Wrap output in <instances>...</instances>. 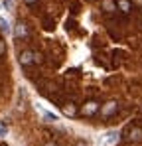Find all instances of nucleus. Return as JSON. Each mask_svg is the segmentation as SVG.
Instances as JSON below:
<instances>
[{
    "instance_id": "obj_15",
    "label": "nucleus",
    "mask_w": 142,
    "mask_h": 146,
    "mask_svg": "<svg viewBox=\"0 0 142 146\" xmlns=\"http://www.w3.org/2000/svg\"><path fill=\"white\" fill-rule=\"evenodd\" d=\"M26 2H28V4H32V2H36V0H26Z\"/></svg>"
},
{
    "instance_id": "obj_10",
    "label": "nucleus",
    "mask_w": 142,
    "mask_h": 146,
    "mask_svg": "<svg viewBox=\"0 0 142 146\" xmlns=\"http://www.w3.org/2000/svg\"><path fill=\"white\" fill-rule=\"evenodd\" d=\"M117 140H118V134H117V132H111V134H109V138H107V142H109V144H115Z\"/></svg>"
},
{
    "instance_id": "obj_9",
    "label": "nucleus",
    "mask_w": 142,
    "mask_h": 146,
    "mask_svg": "<svg viewBox=\"0 0 142 146\" xmlns=\"http://www.w3.org/2000/svg\"><path fill=\"white\" fill-rule=\"evenodd\" d=\"M44 119H46L47 122H55V121H57V117L51 115V113H47V111H44Z\"/></svg>"
},
{
    "instance_id": "obj_7",
    "label": "nucleus",
    "mask_w": 142,
    "mask_h": 146,
    "mask_svg": "<svg viewBox=\"0 0 142 146\" xmlns=\"http://www.w3.org/2000/svg\"><path fill=\"white\" fill-rule=\"evenodd\" d=\"M16 36H18V38H26V36H28V30H26V26H24V24L16 26Z\"/></svg>"
},
{
    "instance_id": "obj_12",
    "label": "nucleus",
    "mask_w": 142,
    "mask_h": 146,
    "mask_svg": "<svg viewBox=\"0 0 142 146\" xmlns=\"http://www.w3.org/2000/svg\"><path fill=\"white\" fill-rule=\"evenodd\" d=\"M4 134H6V126H4V124H0V136H4Z\"/></svg>"
},
{
    "instance_id": "obj_8",
    "label": "nucleus",
    "mask_w": 142,
    "mask_h": 146,
    "mask_svg": "<svg viewBox=\"0 0 142 146\" xmlns=\"http://www.w3.org/2000/svg\"><path fill=\"white\" fill-rule=\"evenodd\" d=\"M103 8L111 12V10H115V8H117V4H115L113 0H105V2H103Z\"/></svg>"
},
{
    "instance_id": "obj_1",
    "label": "nucleus",
    "mask_w": 142,
    "mask_h": 146,
    "mask_svg": "<svg viewBox=\"0 0 142 146\" xmlns=\"http://www.w3.org/2000/svg\"><path fill=\"white\" fill-rule=\"evenodd\" d=\"M99 111V103L97 101H87L85 105H83V109H81V113L85 115V117H91Z\"/></svg>"
},
{
    "instance_id": "obj_14",
    "label": "nucleus",
    "mask_w": 142,
    "mask_h": 146,
    "mask_svg": "<svg viewBox=\"0 0 142 146\" xmlns=\"http://www.w3.org/2000/svg\"><path fill=\"white\" fill-rule=\"evenodd\" d=\"M46 146H57V144H53V142H47V144Z\"/></svg>"
},
{
    "instance_id": "obj_4",
    "label": "nucleus",
    "mask_w": 142,
    "mask_h": 146,
    "mask_svg": "<svg viewBox=\"0 0 142 146\" xmlns=\"http://www.w3.org/2000/svg\"><path fill=\"white\" fill-rule=\"evenodd\" d=\"M130 138H132L134 142H140V140H142V128H140V126L130 128Z\"/></svg>"
},
{
    "instance_id": "obj_2",
    "label": "nucleus",
    "mask_w": 142,
    "mask_h": 146,
    "mask_svg": "<svg viewBox=\"0 0 142 146\" xmlns=\"http://www.w3.org/2000/svg\"><path fill=\"white\" fill-rule=\"evenodd\" d=\"M117 111V101H109L105 107H103V111H101V115L103 117H111L113 113Z\"/></svg>"
},
{
    "instance_id": "obj_6",
    "label": "nucleus",
    "mask_w": 142,
    "mask_h": 146,
    "mask_svg": "<svg viewBox=\"0 0 142 146\" xmlns=\"http://www.w3.org/2000/svg\"><path fill=\"white\" fill-rule=\"evenodd\" d=\"M63 113H65L67 117H75V115H77V109H75V105H73V103H69V105H65V107H63Z\"/></svg>"
},
{
    "instance_id": "obj_13",
    "label": "nucleus",
    "mask_w": 142,
    "mask_h": 146,
    "mask_svg": "<svg viewBox=\"0 0 142 146\" xmlns=\"http://www.w3.org/2000/svg\"><path fill=\"white\" fill-rule=\"evenodd\" d=\"M4 6H6V8H10V6H12V0H4Z\"/></svg>"
},
{
    "instance_id": "obj_16",
    "label": "nucleus",
    "mask_w": 142,
    "mask_h": 146,
    "mask_svg": "<svg viewBox=\"0 0 142 146\" xmlns=\"http://www.w3.org/2000/svg\"><path fill=\"white\" fill-rule=\"evenodd\" d=\"M77 146H85V144H83V142H79V144H77Z\"/></svg>"
},
{
    "instance_id": "obj_11",
    "label": "nucleus",
    "mask_w": 142,
    "mask_h": 146,
    "mask_svg": "<svg viewBox=\"0 0 142 146\" xmlns=\"http://www.w3.org/2000/svg\"><path fill=\"white\" fill-rule=\"evenodd\" d=\"M4 51H6V46H4V42H2V40H0V55H2V53H4Z\"/></svg>"
},
{
    "instance_id": "obj_5",
    "label": "nucleus",
    "mask_w": 142,
    "mask_h": 146,
    "mask_svg": "<svg viewBox=\"0 0 142 146\" xmlns=\"http://www.w3.org/2000/svg\"><path fill=\"white\" fill-rule=\"evenodd\" d=\"M115 4L120 8V12H130V2L128 0H117Z\"/></svg>"
},
{
    "instance_id": "obj_3",
    "label": "nucleus",
    "mask_w": 142,
    "mask_h": 146,
    "mask_svg": "<svg viewBox=\"0 0 142 146\" xmlns=\"http://www.w3.org/2000/svg\"><path fill=\"white\" fill-rule=\"evenodd\" d=\"M32 61H34V51L26 49V51L20 53V63H22V65H30Z\"/></svg>"
}]
</instances>
